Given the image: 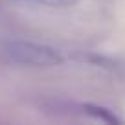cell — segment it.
<instances>
[{
  "instance_id": "1",
  "label": "cell",
  "mask_w": 125,
  "mask_h": 125,
  "mask_svg": "<svg viewBox=\"0 0 125 125\" xmlns=\"http://www.w3.org/2000/svg\"><path fill=\"white\" fill-rule=\"evenodd\" d=\"M4 53L11 62L30 68H52L64 62V55L59 50L31 41H11L6 44Z\"/></svg>"
},
{
  "instance_id": "2",
  "label": "cell",
  "mask_w": 125,
  "mask_h": 125,
  "mask_svg": "<svg viewBox=\"0 0 125 125\" xmlns=\"http://www.w3.org/2000/svg\"><path fill=\"white\" fill-rule=\"evenodd\" d=\"M26 2H35V4L55 8V9H68V8H74L79 0H26Z\"/></svg>"
}]
</instances>
